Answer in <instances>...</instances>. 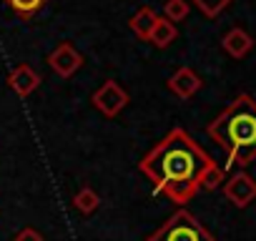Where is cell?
I'll use <instances>...</instances> for the list:
<instances>
[{"label": "cell", "mask_w": 256, "mask_h": 241, "mask_svg": "<svg viewBox=\"0 0 256 241\" xmlns=\"http://www.w3.org/2000/svg\"><path fill=\"white\" fill-rule=\"evenodd\" d=\"M156 20H158L156 10L148 8V6H144V8H138V13H134L131 20H128V28H131L141 40H148V36H151V30H154V26H156Z\"/></svg>", "instance_id": "cell-10"}, {"label": "cell", "mask_w": 256, "mask_h": 241, "mask_svg": "<svg viewBox=\"0 0 256 241\" xmlns=\"http://www.w3.org/2000/svg\"><path fill=\"white\" fill-rule=\"evenodd\" d=\"M146 241H216V238L191 211L178 208Z\"/></svg>", "instance_id": "cell-3"}, {"label": "cell", "mask_w": 256, "mask_h": 241, "mask_svg": "<svg viewBox=\"0 0 256 241\" xmlns=\"http://www.w3.org/2000/svg\"><path fill=\"white\" fill-rule=\"evenodd\" d=\"M93 106L106 116V118H116L126 106L128 100H131V96H128V90L118 83V80H106L96 93H93Z\"/></svg>", "instance_id": "cell-4"}, {"label": "cell", "mask_w": 256, "mask_h": 241, "mask_svg": "<svg viewBox=\"0 0 256 241\" xmlns=\"http://www.w3.org/2000/svg\"><path fill=\"white\" fill-rule=\"evenodd\" d=\"M168 90L176 96V98H181V100H188V98H194L198 90H201V86H204V80L198 78V73L194 70V68H188V66H184V68H178L171 78H168Z\"/></svg>", "instance_id": "cell-8"}, {"label": "cell", "mask_w": 256, "mask_h": 241, "mask_svg": "<svg viewBox=\"0 0 256 241\" xmlns=\"http://www.w3.org/2000/svg\"><path fill=\"white\" fill-rule=\"evenodd\" d=\"M13 241H46V238H43V234H40L38 228L26 226V228H20V231L13 236Z\"/></svg>", "instance_id": "cell-17"}, {"label": "cell", "mask_w": 256, "mask_h": 241, "mask_svg": "<svg viewBox=\"0 0 256 241\" xmlns=\"http://www.w3.org/2000/svg\"><path fill=\"white\" fill-rule=\"evenodd\" d=\"M3 3L20 18V20H33L43 8H46V3H48V0H3Z\"/></svg>", "instance_id": "cell-12"}, {"label": "cell", "mask_w": 256, "mask_h": 241, "mask_svg": "<svg viewBox=\"0 0 256 241\" xmlns=\"http://www.w3.org/2000/svg\"><path fill=\"white\" fill-rule=\"evenodd\" d=\"M98 206H100V196H98L90 186H83V188L73 196V208L80 211V214H86V216H90L93 211H98Z\"/></svg>", "instance_id": "cell-13"}, {"label": "cell", "mask_w": 256, "mask_h": 241, "mask_svg": "<svg viewBox=\"0 0 256 241\" xmlns=\"http://www.w3.org/2000/svg\"><path fill=\"white\" fill-rule=\"evenodd\" d=\"M48 66H50V70H53L58 78H70L73 73L80 70V66H83V56L73 48V43L63 40V43H58V46L50 50V56H48Z\"/></svg>", "instance_id": "cell-5"}, {"label": "cell", "mask_w": 256, "mask_h": 241, "mask_svg": "<svg viewBox=\"0 0 256 241\" xmlns=\"http://www.w3.org/2000/svg\"><path fill=\"white\" fill-rule=\"evenodd\" d=\"M191 13V6H188V0H166V6H164V18L171 20L174 26L186 20Z\"/></svg>", "instance_id": "cell-14"}, {"label": "cell", "mask_w": 256, "mask_h": 241, "mask_svg": "<svg viewBox=\"0 0 256 241\" xmlns=\"http://www.w3.org/2000/svg\"><path fill=\"white\" fill-rule=\"evenodd\" d=\"M221 48L234 58V60H241L251 53L254 48V38L244 30V28H231L224 38H221Z\"/></svg>", "instance_id": "cell-9"}, {"label": "cell", "mask_w": 256, "mask_h": 241, "mask_svg": "<svg viewBox=\"0 0 256 241\" xmlns=\"http://www.w3.org/2000/svg\"><path fill=\"white\" fill-rule=\"evenodd\" d=\"M40 73L33 68V66H28V63H20V66H16L13 70H10V76H8V88L18 96V98H28L30 93H36L38 88H40Z\"/></svg>", "instance_id": "cell-7"}, {"label": "cell", "mask_w": 256, "mask_h": 241, "mask_svg": "<svg viewBox=\"0 0 256 241\" xmlns=\"http://www.w3.org/2000/svg\"><path fill=\"white\" fill-rule=\"evenodd\" d=\"M224 196H226L236 208H246L251 201H256V178L248 176L246 171L234 174V176L224 184Z\"/></svg>", "instance_id": "cell-6"}, {"label": "cell", "mask_w": 256, "mask_h": 241, "mask_svg": "<svg viewBox=\"0 0 256 241\" xmlns=\"http://www.w3.org/2000/svg\"><path fill=\"white\" fill-rule=\"evenodd\" d=\"M214 164L184 128H171L138 161V168L154 184L156 194H164L176 206H186L201 191V181Z\"/></svg>", "instance_id": "cell-1"}, {"label": "cell", "mask_w": 256, "mask_h": 241, "mask_svg": "<svg viewBox=\"0 0 256 241\" xmlns=\"http://www.w3.org/2000/svg\"><path fill=\"white\" fill-rule=\"evenodd\" d=\"M224 181H226V178H224V168L214 164V166L206 171V176H204V181H201V188H206V191H214V188H218Z\"/></svg>", "instance_id": "cell-16"}, {"label": "cell", "mask_w": 256, "mask_h": 241, "mask_svg": "<svg viewBox=\"0 0 256 241\" xmlns=\"http://www.w3.org/2000/svg\"><path fill=\"white\" fill-rule=\"evenodd\" d=\"M176 38H178L176 26H174L171 20H166V18H158L156 26H154V30H151V36H148V43L164 50V48H168Z\"/></svg>", "instance_id": "cell-11"}, {"label": "cell", "mask_w": 256, "mask_h": 241, "mask_svg": "<svg viewBox=\"0 0 256 241\" xmlns=\"http://www.w3.org/2000/svg\"><path fill=\"white\" fill-rule=\"evenodd\" d=\"M191 3L206 16V18H218L234 0H191Z\"/></svg>", "instance_id": "cell-15"}, {"label": "cell", "mask_w": 256, "mask_h": 241, "mask_svg": "<svg viewBox=\"0 0 256 241\" xmlns=\"http://www.w3.org/2000/svg\"><path fill=\"white\" fill-rule=\"evenodd\" d=\"M206 134L226 151L228 166L246 168L256 161V100L238 93L206 126Z\"/></svg>", "instance_id": "cell-2"}]
</instances>
